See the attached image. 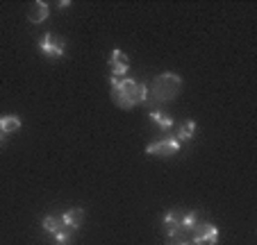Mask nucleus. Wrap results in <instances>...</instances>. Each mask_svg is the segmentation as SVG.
<instances>
[{"instance_id":"obj_1","label":"nucleus","mask_w":257,"mask_h":245,"mask_svg":"<svg viewBox=\"0 0 257 245\" xmlns=\"http://www.w3.org/2000/svg\"><path fill=\"white\" fill-rule=\"evenodd\" d=\"M112 87V100L118 109H135L146 102V84L132 80V77H109Z\"/></svg>"},{"instance_id":"obj_2","label":"nucleus","mask_w":257,"mask_h":245,"mask_svg":"<svg viewBox=\"0 0 257 245\" xmlns=\"http://www.w3.org/2000/svg\"><path fill=\"white\" fill-rule=\"evenodd\" d=\"M182 91V77L178 73H162L151 82V87H146V102H151L153 109L160 105L173 102Z\"/></svg>"},{"instance_id":"obj_3","label":"nucleus","mask_w":257,"mask_h":245,"mask_svg":"<svg viewBox=\"0 0 257 245\" xmlns=\"http://www.w3.org/2000/svg\"><path fill=\"white\" fill-rule=\"evenodd\" d=\"M185 209H171L164 213L162 218V229H164L166 238H178V236H187L185 234Z\"/></svg>"},{"instance_id":"obj_4","label":"nucleus","mask_w":257,"mask_h":245,"mask_svg":"<svg viewBox=\"0 0 257 245\" xmlns=\"http://www.w3.org/2000/svg\"><path fill=\"white\" fill-rule=\"evenodd\" d=\"M39 50L46 59L55 62V59H62L64 53H66V41L62 37H57L55 32H46L39 41Z\"/></svg>"},{"instance_id":"obj_5","label":"nucleus","mask_w":257,"mask_h":245,"mask_svg":"<svg viewBox=\"0 0 257 245\" xmlns=\"http://www.w3.org/2000/svg\"><path fill=\"white\" fill-rule=\"evenodd\" d=\"M194 245H216L218 243V227L209 220H198V225L189 231Z\"/></svg>"},{"instance_id":"obj_6","label":"nucleus","mask_w":257,"mask_h":245,"mask_svg":"<svg viewBox=\"0 0 257 245\" xmlns=\"http://www.w3.org/2000/svg\"><path fill=\"white\" fill-rule=\"evenodd\" d=\"M180 148H182V143L175 136H162V139L146 145V154H153V157H173V154L180 152Z\"/></svg>"},{"instance_id":"obj_7","label":"nucleus","mask_w":257,"mask_h":245,"mask_svg":"<svg viewBox=\"0 0 257 245\" xmlns=\"http://www.w3.org/2000/svg\"><path fill=\"white\" fill-rule=\"evenodd\" d=\"M109 71H112L109 77H125V73L130 71V57L118 48L112 50V55H109Z\"/></svg>"},{"instance_id":"obj_8","label":"nucleus","mask_w":257,"mask_h":245,"mask_svg":"<svg viewBox=\"0 0 257 245\" xmlns=\"http://www.w3.org/2000/svg\"><path fill=\"white\" fill-rule=\"evenodd\" d=\"M148 118H151V123L157 127V130L162 132V134H166L169 130H173L175 127V120L171 114H166L164 109H151V114H148Z\"/></svg>"},{"instance_id":"obj_9","label":"nucleus","mask_w":257,"mask_h":245,"mask_svg":"<svg viewBox=\"0 0 257 245\" xmlns=\"http://www.w3.org/2000/svg\"><path fill=\"white\" fill-rule=\"evenodd\" d=\"M48 14H50L48 3L37 0V3H32V5H30V10H28V21H30V23H34V25H39V23H44V21L48 19Z\"/></svg>"},{"instance_id":"obj_10","label":"nucleus","mask_w":257,"mask_h":245,"mask_svg":"<svg viewBox=\"0 0 257 245\" xmlns=\"http://www.w3.org/2000/svg\"><path fill=\"white\" fill-rule=\"evenodd\" d=\"M62 222L68 227H73V229H78V227H82L84 222V209L82 207H73V209H66L62 216Z\"/></svg>"},{"instance_id":"obj_11","label":"nucleus","mask_w":257,"mask_h":245,"mask_svg":"<svg viewBox=\"0 0 257 245\" xmlns=\"http://www.w3.org/2000/svg\"><path fill=\"white\" fill-rule=\"evenodd\" d=\"M21 125H23L21 116H16V114L0 116V130L5 132V134H14V132H19V130H21Z\"/></svg>"},{"instance_id":"obj_12","label":"nucleus","mask_w":257,"mask_h":245,"mask_svg":"<svg viewBox=\"0 0 257 245\" xmlns=\"http://www.w3.org/2000/svg\"><path fill=\"white\" fill-rule=\"evenodd\" d=\"M196 134V120H187L185 125H180L178 130H175V139L180 141V143H187V141H191Z\"/></svg>"},{"instance_id":"obj_13","label":"nucleus","mask_w":257,"mask_h":245,"mask_svg":"<svg viewBox=\"0 0 257 245\" xmlns=\"http://www.w3.org/2000/svg\"><path fill=\"white\" fill-rule=\"evenodd\" d=\"M78 229H73V227H68V225H59L57 227V231H55V243H71V238H73V234H75Z\"/></svg>"},{"instance_id":"obj_14","label":"nucleus","mask_w":257,"mask_h":245,"mask_svg":"<svg viewBox=\"0 0 257 245\" xmlns=\"http://www.w3.org/2000/svg\"><path fill=\"white\" fill-rule=\"evenodd\" d=\"M59 225H62V218H55V216H46L44 220H41V227H44L48 234H55Z\"/></svg>"},{"instance_id":"obj_15","label":"nucleus","mask_w":257,"mask_h":245,"mask_svg":"<svg viewBox=\"0 0 257 245\" xmlns=\"http://www.w3.org/2000/svg\"><path fill=\"white\" fill-rule=\"evenodd\" d=\"M166 245H194L191 240H187L185 236H178V238H169V243Z\"/></svg>"},{"instance_id":"obj_16","label":"nucleus","mask_w":257,"mask_h":245,"mask_svg":"<svg viewBox=\"0 0 257 245\" xmlns=\"http://www.w3.org/2000/svg\"><path fill=\"white\" fill-rule=\"evenodd\" d=\"M5 141H7V134L3 130H0V148H3V145H5Z\"/></svg>"},{"instance_id":"obj_17","label":"nucleus","mask_w":257,"mask_h":245,"mask_svg":"<svg viewBox=\"0 0 257 245\" xmlns=\"http://www.w3.org/2000/svg\"><path fill=\"white\" fill-rule=\"evenodd\" d=\"M55 245H71V243H55Z\"/></svg>"}]
</instances>
